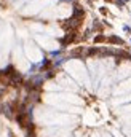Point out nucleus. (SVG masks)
Listing matches in <instances>:
<instances>
[{
  "label": "nucleus",
  "instance_id": "obj_4",
  "mask_svg": "<svg viewBox=\"0 0 131 137\" xmlns=\"http://www.w3.org/2000/svg\"><path fill=\"white\" fill-rule=\"evenodd\" d=\"M104 40H106V37H104V35H98V37L94 38V42H96V43H102Z\"/></svg>",
  "mask_w": 131,
  "mask_h": 137
},
{
  "label": "nucleus",
  "instance_id": "obj_3",
  "mask_svg": "<svg viewBox=\"0 0 131 137\" xmlns=\"http://www.w3.org/2000/svg\"><path fill=\"white\" fill-rule=\"evenodd\" d=\"M78 16H83V10L75 8V11H74V18H78Z\"/></svg>",
  "mask_w": 131,
  "mask_h": 137
},
{
  "label": "nucleus",
  "instance_id": "obj_2",
  "mask_svg": "<svg viewBox=\"0 0 131 137\" xmlns=\"http://www.w3.org/2000/svg\"><path fill=\"white\" fill-rule=\"evenodd\" d=\"M109 42H110V43H118V45H122V43H123L122 40L118 38V37H110V38H109Z\"/></svg>",
  "mask_w": 131,
  "mask_h": 137
},
{
  "label": "nucleus",
  "instance_id": "obj_5",
  "mask_svg": "<svg viewBox=\"0 0 131 137\" xmlns=\"http://www.w3.org/2000/svg\"><path fill=\"white\" fill-rule=\"evenodd\" d=\"M106 2H112V0H106Z\"/></svg>",
  "mask_w": 131,
  "mask_h": 137
},
{
  "label": "nucleus",
  "instance_id": "obj_1",
  "mask_svg": "<svg viewBox=\"0 0 131 137\" xmlns=\"http://www.w3.org/2000/svg\"><path fill=\"white\" fill-rule=\"evenodd\" d=\"M72 40H74V34H67V35H66V38L62 40V43H64V45H67V43H70Z\"/></svg>",
  "mask_w": 131,
  "mask_h": 137
}]
</instances>
